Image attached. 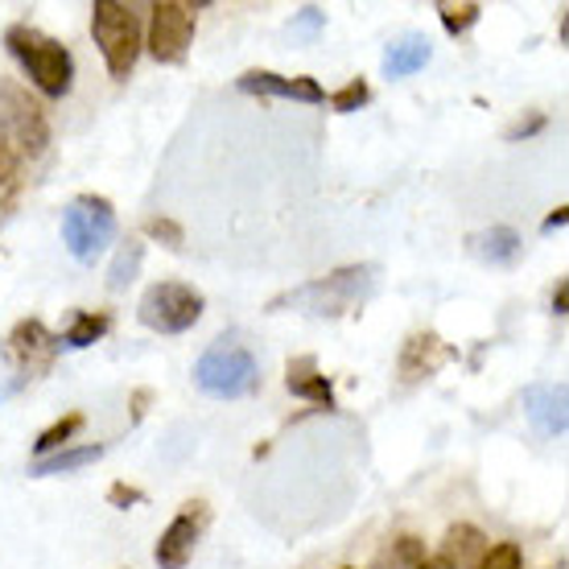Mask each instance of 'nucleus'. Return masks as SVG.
Segmentation results:
<instances>
[{
  "label": "nucleus",
  "instance_id": "obj_1",
  "mask_svg": "<svg viewBox=\"0 0 569 569\" xmlns=\"http://www.w3.org/2000/svg\"><path fill=\"white\" fill-rule=\"evenodd\" d=\"M380 289V264H342V269L306 281L298 289H289L281 298L269 301V310H298V313H318V318H342L356 313L359 306H368Z\"/></svg>",
  "mask_w": 569,
  "mask_h": 569
},
{
  "label": "nucleus",
  "instance_id": "obj_2",
  "mask_svg": "<svg viewBox=\"0 0 569 569\" xmlns=\"http://www.w3.org/2000/svg\"><path fill=\"white\" fill-rule=\"evenodd\" d=\"M4 50L21 62V71L29 74V83L38 87L42 96L50 100H62V96H71L74 87V58L71 50L42 33L38 26H29V21H17V26L4 29Z\"/></svg>",
  "mask_w": 569,
  "mask_h": 569
},
{
  "label": "nucleus",
  "instance_id": "obj_3",
  "mask_svg": "<svg viewBox=\"0 0 569 569\" xmlns=\"http://www.w3.org/2000/svg\"><path fill=\"white\" fill-rule=\"evenodd\" d=\"M46 144H50V120H46L42 103L21 83L0 79V149L26 170L29 161L46 153Z\"/></svg>",
  "mask_w": 569,
  "mask_h": 569
},
{
  "label": "nucleus",
  "instance_id": "obj_4",
  "mask_svg": "<svg viewBox=\"0 0 569 569\" xmlns=\"http://www.w3.org/2000/svg\"><path fill=\"white\" fill-rule=\"evenodd\" d=\"M194 385L214 400H243L260 388V363L240 339H214L194 363Z\"/></svg>",
  "mask_w": 569,
  "mask_h": 569
},
{
  "label": "nucleus",
  "instance_id": "obj_5",
  "mask_svg": "<svg viewBox=\"0 0 569 569\" xmlns=\"http://www.w3.org/2000/svg\"><path fill=\"white\" fill-rule=\"evenodd\" d=\"M91 38L100 46L108 74H112V79H129L144 46L137 9H132V4H120V0H96V4H91Z\"/></svg>",
  "mask_w": 569,
  "mask_h": 569
},
{
  "label": "nucleus",
  "instance_id": "obj_6",
  "mask_svg": "<svg viewBox=\"0 0 569 569\" xmlns=\"http://www.w3.org/2000/svg\"><path fill=\"white\" fill-rule=\"evenodd\" d=\"M116 240V207L103 194H79L62 211V243L79 264H96Z\"/></svg>",
  "mask_w": 569,
  "mask_h": 569
},
{
  "label": "nucleus",
  "instance_id": "obj_7",
  "mask_svg": "<svg viewBox=\"0 0 569 569\" xmlns=\"http://www.w3.org/2000/svg\"><path fill=\"white\" fill-rule=\"evenodd\" d=\"M202 310H207V298L186 281H157L137 301V318L153 335H186L202 318Z\"/></svg>",
  "mask_w": 569,
  "mask_h": 569
},
{
  "label": "nucleus",
  "instance_id": "obj_8",
  "mask_svg": "<svg viewBox=\"0 0 569 569\" xmlns=\"http://www.w3.org/2000/svg\"><path fill=\"white\" fill-rule=\"evenodd\" d=\"M202 4H182V0H157L149 9V54L161 67H182L190 46H194V26H199Z\"/></svg>",
  "mask_w": 569,
  "mask_h": 569
},
{
  "label": "nucleus",
  "instance_id": "obj_9",
  "mask_svg": "<svg viewBox=\"0 0 569 569\" xmlns=\"http://www.w3.org/2000/svg\"><path fill=\"white\" fill-rule=\"evenodd\" d=\"M58 351H62V339H58V335L46 327V322H38V318H26V322H17V327L9 330L4 347H0L4 363L17 371V380H13L17 388H26L29 380H42L46 371L54 368Z\"/></svg>",
  "mask_w": 569,
  "mask_h": 569
},
{
  "label": "nucleus",
  "instance_id": "obj_10",
  "mask_svg": "<svg viewBox=\"0 0 569 569\" xmlns=\"http://www.w3.org/2000/svg\"><path fill=\"white\" fill-rule=\"evenodd\" d=\"M207 528H211V508H207L202 499L182 503V512L173 516L170 528L157 537L153 561L161 569H186L190 557H194V549H199V541L207 537Z\"/></svg>",
  "mask_w": 569,
  "mask_h": 569
},
{
  "label": "nucleus",
  "instance_id": "obj_11",
  "mask_svg": "<svg viewBox=\"0 0 569 569\" xmlns=\"http://www.w3.org/2000/svg\"><path fill=\"white\" fill-rule=\"evenodd\" d=\"M243 96H269V100H298V103H322L327 100V91L322 83L313 79V74H277V71H243L236 79Z\"/></svg>",
  "mask_w": 569,
  "mask_h": 569
},
{
  "label": "nucleus",
  "instance_id": "obj_12",
  "mask_svg": "<svg viewBox=\"0 0 569 569\" xmlns=\"http://www.w3.org/2000/svg\"><path fill=\"white\" fill-rule=\"evenodd\" d=\"M487 553V537L475 525H455L441 537V549L421 561V569H479Z\"/></svg>",
  "mask_w": 569,
  "mask_h": 569
},
{
  "label": "nucleus",
  "instance_id": "obj_13",
  "mask_svg": "<svg viewBox=\"0 0 569 569\" xmlns=\"http://www.w3.org/2000/svg\"><path fill=\"white\" fill-rule=\"evenodd\" d=\"M566 385H528L525 388V413L532 421L537 433L545 438H561L569 426V413H566Z\"/></svg>",
  "mask_w": 569,
  "mask_h": 569
},
{
  "label": "nucleus",
  "instance_id": "obj_14",
  "mask_svg": "<svg viewBox=\"0 0 569 569\" xmlns=\"http://www.w3.org/2000/svg\"><path fill=\"white\" fill-rule=\"evenodd\" d=\"M450 356H455V351H450L433 330H417V335H409L405 351H400V380H405V385L429 380V376H438V368Z\"/></svg>",
  "mask_w": 569,
  "mask_h": 569
},
{
  "label": "nucleus",
  "instance_id": "obj_15",
  "mask_svg": "<svg viewBox=\"0 0 569 569\" xmlns=\"http://www.w3.org/2000/svg\"><path fill=\"white\" fill-rule=\"evenodd\" d=\"M284 388L298 400H310L318 409H327V413L339 409V405H335V388H330V380L322 376V368H318L313 356H293L284 363Z\"/></svg>",
  "mask_w": 569,
  "mask_h": 569
},
{
  "label": "nucleus",
  "instance_id": "obj_16",
  "mask_svg": "<svg viewBox=\"0 0 569 569\" xmlns=\"http://www.w3.org/2000/svg\"><path fill=\"white\" fill-rule=\"evenodd\" d=\"M429 58H433L429 38H421V33H405L400 42H392L385 50V79H409V74H417L421 67H426Z\"/></svg>",
  "mask_w": 569,
  "mask_h": 569
},
{
  "label": "nucleus",
  "instance_id": "obj_17",
  "mask_svg": "<svg viewBox=\"0 0 569 569\" xmlns=\"http://www.w3.org/2000/svg\"><path fill=\"white\" fill-rule=\"evenodd\" d=\"M520 248H525V240L516 228H487L470 236V252L487 264H512L520 257Z\"/></svg>",
  "mask_w": 569,
  "mask_h": 569
},
{
  "label": "nucleus",
  "instance_id": "obj_18",
  "mask_svg": "<svg viewBox=\"0 0 569 569\" xmlns=\"http://www.w3.org/2000/svg\"><path fill=\"white\" fill-rule=\"evenodd\" d=\"M100 458H103V446H67V450H58V455L33 458V462H29V475H33V479L74 475V470L91 467V462H100Z\"/></svg>",
  "mask_w": 569,
  "mask_h": 569
},
{
  "label": "nucleus",
  "instance_id": "obj_19",
  "mask_svg": "<svg viewBox=\"0 0 569 569\" xmlns=\"http://www.w3.org/2000/svg\"><path fill=\"white\" fill-rule=\"evenodd\" d=\"M426 541L421 537H413V532H400V537H392V541L376 553V561H371V569H421V561H426Z\"/></svg>",
  "mask_w": 569,
  "mask_h": 569
},
{
  "label": "nucleus",
  "instance_id": "obj_20",
  "mask_svg": "<svg viewBox=\"0 0 569 569\" xmlns=\"http://www.w3.org/2000/svg\"><path fill=\"white\" fill-rule=\"evenodd\" d=\"M108 330H112V318H108V313L79 310L71 318V327L62 330L58 339H62V347H71V351H83V347H91V342H100Z\"/></svg>",
  "mask_w": 569,
  "mask_h": 569
},
{
  "label": "nucleus",
  "instance_id": "obj_21",
  "mask_svg": "<svg viewBox=\"0 0 569 569\" xmlns=\"http://www.w3.org/2000/svg\"><path fill=\"white\" fill-rule=\"evenodd\" d=\"M141 264H144V240H124L116 248L112 269H108V289H112V293H124V289L141 277Z\"/></svg>",
  "mask_w": 569,
  "mask_h": 569
},
{
  "label": "nucleus",
  "instance_id": "obj_22",
  "mask_svg": "<svg viewBox=\"0 0 569 569\" xmlns=\"http://www.w3.org/2000/svg\"><path fill=\"white\" fill-rule=\"evenodd\" d=\"M83 421H87L83 413H67L62 421H54L50 429H42V433H38V441H33V458H46V455H58V450H67L74 433L83 429Z\"/></svg>",
  "mask_w": 569,
  "mask_h": 569
},
{
  "label": "nucleus",
  "instance_id": "obj_23",
  "mask_svg": "<svg viewBox=\"0 0 569 569\" xmlns=\"http://www.w3.org/2000/svg\"><path fill=\"white\" fill-rule=\"evenodd\" d=\"M438 17H441V29L450 33V38H462L467 29L479 26V17H483V4H475V0H462V4H438Z\"/></svg>",
  "mask_w": 569,
  "mask_h": 569
},
{
  "label": "nucleus",
  "instance_id": "obj_24",
  "mask_svg": "<svg viewBox=\"0 0 569 569\" xmlns=\"http://www.w3.org/2000/svg\"><path fill=\"white\" fill-rule=\"evenodd\" d=\"M144 236L157 243H166L170 252H182L186 248V231L173 223V219H166V214H153V219H144Z\"/></svg>",
  "mask_w": 569,
  "mask_h": 569
},
{
  "label": "nucleus",
  "instance_id": "obj_25",
  "mask_svg": "<svg viewBox=\"0 0 569 569\" xmlns=\"http://www.w3.org/2000/svg\"><path fill=\"white\" fill-rule=\"evenodd\" d=\"M17 190H21V166H17L13 157L0 149V214L13 211Z\"/></svg>",
  "mask_w": 569,
  "mask_h": 569
},
{
  "label": "nucleus",
  "instance_id": "obj_26",
  "mask_svg": "<svg viewBox=\"0 0 569 569\" xmlns=\"http://www.w3.org/2000/svg\"><path fill=\"white\" fill-rule=\"evenodd\" d=\"M368 100H371V87L363 83V79H351V83L339 87V91L330 96V108L347 116V112H359V108H363Z\"/></svg>",
  "mask_w": 569,
  "mask_h": 569
},
{
  "label": "nucleus",
  "instance_id": "obj_27",
  "mask_svg": "<svg viewBox=\"0 0 569 569\" xmlns=\"http://www.w3.org/2000/svg\"><path fill=\"white\" fill-rule=\"evenodd\" d=\"M479 569H525V553H520V545H512V541L487 545Z\"/></svg>",
  "mask_w": 569,
  "mask_h": 569
},
{
  "label": "nucleus",
  "instance_id": "obj_28",
  "mask_svg": "<svg viewBox=\"0 0 569 569\" xmlns=\"http://www.w3.org/2000/svg\"><path fill=\"white\" fill-rule=\"evenodd\" d=\"M108 503L112 508H120V512H129V508H137V503H144V491L132 483H112L108 487Z\"/></svg>",
  "mask_w": 569,
  "mask_h": 569
},
{
  "label": "nucleus",
  "instance_id": "obj_29",
  "mask_svg": "<svg viewBox=\"0 0 569 569\" xmlns=\"http://www.w3.org/2000/svg\"><path fill=\"white\" fill-rule=\"evenodd\" d=\"M545 129V116L541 112H532V116H520L512 129L503 132V141H525V137H537V132Z\"/></svg>",
  "mask_w": 569,
  "mask_h": 569
},
{
  "label": "nucleus",
  "instance_id": "obj_30",
  "mask_svg": "<svg viewBox=\"0 0 569 569\" xmlns=\"http://www.w3.org/2000/svg\"><path fill=\"white\" fill-rule=\"evenodd\" d=\"M322 26H327V13H322L318 4H306V9L293 17V33H318Z\"/></svg>",
  "mask_w": 569,
  "mask_h": 569
},
{
  "label": "nucleus",
  "instance_id": "obj_31",
  "mask_svg": "<svg viewBox=\"0 0 569 569\" xmlns=\"http://www.w3.org/2000/svg\"><path fill=\"white\" fill-rule=\"evenodd\" d=\"M149 400H153V392H149V388H137V392H132V426H141V421H144V413H149Z\"/></svg>",
  "mask_w": 569,
  "mask_h": 569
},
{
  "label": "nucleus",
  "instance_id": "obj_32",
  "mask_svg": "<svg viewBox=\"0 0 569 569\" xmlns=\"http://www.w3.org/2000/svg\"><path fill=\"white\" fill-rule=\"evenodd\" d=\"M553 313H569V281L561 277L557 281V293H553Z\"/></svg>",
  "mask_w": 569,
  "mask_h": 569
},
{
  "label": "nucleus",
  "instance_id": "obj_33",
  "mask_svg": "<svg viewBox=\"0 0 569 569\" xmlns=\"http://www.w3.org/2000/svg\"><path fill=\"white\" fill-rule=\"evenodd\" d=\"M566 219H569V207H557L549 219H545V231H553V228H566Z\"/></svg>",
  "mask_w": 569,
  "mask_h": 569
},
{
  "label": "nucleus",
  "instance_id": "obj_34",
  "mask_svg": "<svg viewBox=\"0 0 569 569\" xmlns=\"http://www.w3.org/2000/svg\"><path fill=\"white\" fill-rule=\"evenodd\" d=\"M342 569H356V566H342Z\"/></svg>",
  "mask_w": 569,
  "mask_h": 569
}]
</instances>
